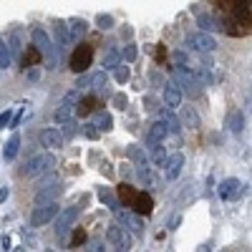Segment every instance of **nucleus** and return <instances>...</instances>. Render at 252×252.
I'll return each instance as SVG.
<instances>
[{"mask_svg": "<svg viewBox=\"0 0 252 252\" xmlns=\"http://www.w3.org/2000/svg\"><path fill=\"white\" fill-rule=\"evenodd\" d=\"M166 136H169V129H166V124L164 121H157L149 126V131H146V144H161Z\"/></svg>", "mask_w": 252, "mask_h": 252, "instance_id": "16", "label": "nucleus"}, {"mask_svg": "<svg viewBox=\"0 0 252 252\" xmlns=\"http://www.w3.org/2000/svg\"><path fill=\"white\" fill-rule=\"evenodd\" d=\"M161 98H164V106H166V109H179V106H182V86H179L177 81L164 83Z\"/></svg>", "mask_w": 252, "mask_h": 252, "instance_id": "12", "label": "nucleus"}, {"mask_svg": "<svg viewBox=\"0 0 252 252\" xmlns=\"http://www.w3.org/2000/svg\"><path fill=\"white\" fill-rule=\"evenodd\" d=\"M89 250H91V252H101V250H106V247H103L101 242H91V245H89Z\"/></svg>", "mask_w": 252, "mask_h": 252, "instance_id": "42", "label": "nucleus"}, {"mask_svg": "<svg viewBox=\"0 0 252 252\" xmlns=\"http://www.w3.org/2000/svg\"><path fill=\"white\" fill-rule=\"evenodd\" d=\"M250 5H252V0H250Z\"/></svg>", "mask_w": 252, "mask_h": 252, "instance_id": "44", "label": "nucleus"}, {"mask_svg": "<svg viewBox=\"0 0 252 252\" xmlns=\"http://www.w3.org/2000/svg\"><path fill=\"white\" fill-rule=\"evenodd\" d=\"M91 61H94V46H89V43H78L76 51L71 53L68 66H71L73 73H83V71L91 66Z\"/></svg>", "mask_w": 252, "mask_h": 252, "instance_id": "4", "label": "nucleus"}, {"mask_svg": "<svg viewBox=\"0 0 252 252\" xmlns=\"http://www.w3.org/2000/svg\"><path fill=\"white\" fill-rule=\"evenodd\" d=\"M164 161H166V149L159 146V144H152V164L154 166H164Z\"/></svg>", "mask_w": 252, "mask_h": 252, "instance_id": "27", "label": "nucleus"}, {"mask_svg": "<svg viewBox=\"0 0 252 252\" xmlns=\"http://www.w3.org/2000/svg\"><path fill=\"white\" fill-rule=\"evenodd\" d=\"M119 58H121V53H119V51H114V48H111L106 56H103V66H106V71H111V68H116V66H119Z\"/></svg>", "mask_w": 252, "mask_h": 252, "instance_id": "30", "label": "nucleus"}, {"mask_svg": "<svg viewBox=\"0 0 252 252\" xmlns=\"http://www.w3.org/2000/svg\"><path fill=\"white\" fill-rule=\"evenodd\" d=\"M114 106H116V109H126V96H124V94H116V96H114Z\"/></svg>", "mask_w": 252, "mask_h": 252, "instance_id": "40", "label": "nucleus"}, {"mask_svg": "<svg viewBox=\"0 0 252 252\" xmlns=\"http://www.w3.org/2000/svg\"><path fill=\"white\" fill-rule=\"evenodd\" d=\"M40 61H43L40 51H38L35 46H31V48H28V56H23V66H26V68H31V66H35V63H40Z\"/></svg>", "mask_w": 252, "mask_h": 252, "instance_id": "28", "label": "nucleus"}, {"mask_svg": "<svg viewBox=\"0 0 252 252\" xmlns=\"http://www.w3.org/2000/svg\"><path fill=\"white\" fill-rule=\"evenodd\" d=\"M116 81H119V83L129 81V66H116Z\"/></svg>", "mask_w": 252, "mask_h": 252, "instance_id": "37", "label": "nucleus"}, {"mask_svg": "<svg viewBox=\"0 0 252 252\" xmlns=\"http://www.w3.org/2000/svg\"><path fill=\"white\" fill-rule=\"evenodd\" d=\"M13 66V53H10V46L0 38V68H10Z\"/></svg>", "mask_w": 252, "mask_h": 252, "instance_id": "23", "label": "nucleus"}, {"mask_svg": "<svg viewBox=\"0 0 252 252\" xmlns=\"http://www.w3.org/2000/svg\"><path fill=\"white\" fill-rule=\"evenodd\" d=\"M197 23H199V28H202V31H207V33L220 31V23H217V20H215L212 15H204V13H202V15L197 18Z\"/></svg>", "mask_w": 252, "mask_h": 252, "instance_id": "25", "label": "nucleus"}, {"mask_svg": "<svg viewBox=\"0 0 252 252\" xmlns=\"http://www.w3.org/2000/svg\"><path fill=\"white\" fill-rule=\"evenodd\" d=\"M139 177H141L144 184L154 187V174H152V169H146V164H139Z\"/></svg>", "mask_w": 252, "mask_h": 252, "instance_id": "33", "label": "nucleus"}, {"mask_svg": "<svg viewBox=\"0 0 252 252\" xmlns=\"http://www.w3.org/2000/svg\"><path fill=\"white\" fill-rule=\"evenodd\" d=\"M94 124H96V129H98V131H111L114 119H111L109 111H96V114H94Z\"/></svg>", "mask_w": 252, "mask_h": 252, "instance_id": "21", "label": "nucleus"}, {"mask_svg": "<svg viewBox=\"0 0 252 252\" xmlns=\"http://www.w3.org/2000/svg\"><path fill=\"white\" fill-rule=\"evenodd\" d=\"M10 121H13V111H10V109H5L3 114H0V131H3L5 126H10Z\"/></svg>", "mask_w": 252, "mask_h": 252, "instance_id": "38", "label": "nucleus"}, {"mask_svg": "<svg viewBox=\"0 0 252 252\" xmlns=\"http://www.w3.org/2000/svg\"><path fill=\"white\" fill-rule=\"evenodd\" d=\"M240 194H242V182H240V179L229 177V179H224V182L220 184V199L229 202V199H237Z\"/></svg>", "mask_w": 252, "mask_h": 252, "instance_id": "13", "label": "nucleus"}, {"mask_svg": "<svg viewBox=\"0 0 252 252\" xmlns=\"http://www.w3.org/2000/svg\"><path fill=\"white\" fill-rule=\"evenodd\" d=\"M8 46H10V53H13V56L20 53V48H23V46H20V31H13V33H10V43H8Z\"/></svg>", "mask_w": 252, "mask_h": 252, "instance_id": "32", "label": "nucleus"}, {"mask_svg": "<svg viewBox=\"0 0 252 252\" xmlns=\"http://www.w3.org/2000/svg\"><path fill=\"white\" fill-rule=\"evenodd\" d=\"M96 26H98L101 31H109V28H114V18H111V15H103V13H101V15L96 18Z\"/></svg>", "mask_w": 252, "mask_h": 252, "instance_id": "34", "label": "nucleus"}, {"mask_svg": "<svg viewBox=\"0 0 252 252\" xmlns=\"http://www.w3.org/2000/svg\"><path fill=\"white\" fill-rule=\"evenodd\" d=\"M184 124L189 126V129H197V126H199V119H197V114L192 111V109H184Z\"/></svg>", "mask_w": 252, "mask_h": 252, "instance_id": "31", "label": "nucleus"}, {"mask_svg": "<svg viewBox=\"0 0 252 252\" xmlns=\"http://www.w3.org/2000/svg\"><path fill=\"white\" fill-rule=\"evenodd\" d=\"M161 121L166 124L169 134H179V119H177V116H172L169 111H161Z\"/></svg>", "mask_w": 252, "mask_h": 252, "instance_id": "29", "label": "nucleus"}, {"mask_svg": "<svg viewBox=\"0 0 252 252\" xmlns=\"http://www.w3.org/2000/svg\"><path fill=\"white\" fill-rule=\"evenodd\" d=\"M86 23L83 20H78V18H73V20H68V26H66V33H68V43H76V40H81L83 35H86Z\"/></svg>", "mask_w": 252, "mask_h": 252, "instance_id": "17", "label": "nucleus"}, {"mask_svg": "<svg viewBox=\"0 0 252 252\" xmlns=\"http://www.w3.org/2000/svg\"><path fill=\"white\" fill-rule=\"evenodd\" d=\"M101 202H106L111 209H119V207H121V204H119V202H116V199H114L109 192H106V189H101Z\"/></svg>", "mask_w": 252, "mask_h": 252, "instance_id": "36", "label": "nucleus"}, {"mask_svg": "<svg viewBox=\"0 0 252 252\" xmlns=\"http://www.w3.org/2000/svg\"><path fill=\"white\" fill-rule=\"evenodd\" d=\"M229 13L247 33H252V8L247 0H229Z\"/></svg>", "mask_w": 252, "mask_h": 252, "instance_id": "6", "label": "nucleus"}, {"mask_svg": "<svg viewBox=\"0 0 252 252\" xmlns=\"http://www.w3.org/2000/svg\"><path fill=\"white\" fill-rule=\"evenodd\" d=\"M81 212H83V204H73V207H68V209H66V212H61V215H58V220H56V235H58V237H63V232L73 227V222L81 217Z\"/></svg>", "mask_w": 252, "mask_h": 252, "instance_id": "9", "label": "nucleus"}, {"mask_svg": "<svg viewBox=\"0 0 252 252\" xmlns=\"http://www.w3.org/2000/svg\"><path fill=\"white\" fill-rule=\"evenodd\" d=\"M18 149H20V136H18V134H13V136H10V141L5 144V161H13V159L18 157Z\"/></svg>", "mask_w": 252, "mask_h": 252, "instance_id": "24", "label": "nucleus"}, {"mask_svg": "<svg viewBox=\"0 0 252 252\" xmlns=\"http://www.w3.org/2000/svg\"><path fill=\"white\" fill-rule=\"evenodd\" d=\"M227 126H229V131H232V134H242V126H245V116H242V111H229V116H227Z\"/></svg>", "mask_w": 252, "mask_h": 252, "instance_id": "22", "label": "nucleus"}, {"mask_svg": "<svg viewBox=\"0 0 252 252\" xmlns=\"http://www.w3.org/2000/svg\"><path fill=\"white\" fill-rule=\"evenodd\" d=\"M73 114H76V103L66 98V101L58 106V111H56V121H58V124H66V121H71Z\"/></svg>", "mask_w": 252, "mask_h": 252, "instance_id": "20", "label": "nucleus"}, {"mask_svg": "<svg viewBox=\"0 0 252 252\" xmlns=\"http://www.w3.org/2000/svg\"><path fill=\"white\" fill-rule=\"evenodd\" d=\"M53 166H56V157L48 154V152H40V154H33V157L26 161V166L20 169V174H23L26 179H35V177H40V174L51 172Z\"/></svg>", "mask_w": 252, "mask_h": 252, "instance_id": "3", "label": "nucleus"}, {"mask_svg": "<svg viewBox=\"0 0 252 252\" xmlns=\"http://www.w3.org/2000/svg\"><path fill=\"white\" fill-rule=\"evenodd\" d=\"M124 58H126V61H134V58H136V48H134V46H126V48H124Z\"/></svg>", "mask_w": 252, "mask_h": 252, "instance_id": "41", "label": "nucleus"}, {"mask_svg": "<svg viewBox=\"0 0 252 252\" xmlns=\"http://www.w3.org/2000/svg\"><path fill=\"white\" fill-rule=\"evenodd\" d=\"M83 136H86V139H98V129H96V124H94V121L83 126Z\"/></svg>", "mask_w": 252, "mask_h": 252, "instance_id": "35", "label": "nucleus"}, {"mask_svg": "<svg viewBox=\"0 0 252 252\" xmlns=\"http://www.w3.org/2000/svg\"><path fill=\"white\" fill-rule=\"evenodd\" d=\"M94 106H96V98H94V96H86V98H81V101H78L76 114H78V116H86V114L94 111Z\"/></svg>", "mask_w": 252, "mask_h": 252, "instance_id": "26", "label": "nucleus"}, {"mask_svg": "<svg viewBox=\"0 0 252 252\" xmlns=\"http://www.w3.org/2000/svg\"><path fill=\"white\" fill-rule=\"evenodd\" d=\"M56 215H58V202H46V204H38V207L33 209L31 224H33V227H43V224H46V222H51Z\"/></svg>", "mask_w": 252, "mask_h": 252, "instance_id": "10", "label": "nucleus"}, {"mask_svg": "<svg viewBox=\"0 0 252 252\" xmlns=\"http://www.w3.org/2000/svg\"><path fill=\"white\" fill-rule=\"evenodd\" d=\"M31 38H33V46L40 51V56H43V61H46V68L53 71L56 63H58V58H56V46H53L51 35H48L43 28H33V31H31Z\"/></svg>", "mask_w": 252, "mask_h": 252, "instance_id": "2", "label": "nucleus"}, {"mask_svg": "<svg viewBox=\"0 0 252 252\" xmlns=\"http://www.w3.org/2000/svg\"><path fill=\"white\" fill-rule=\"evenodd\" d=\"M83 240H86V232H83V229H76V235H73V240H71V245L73 247H78Z\"/></svg>", "mask_w": 252, "mask_h": 252, "instance_id": "39", "label": "nucleus"}, {"mask_svg": "<svg viewBox=\"0 0 252 252\" xmlns=\"http://www.w3.org/2000/svg\"><path fill=\"white\" fill-rule=\"evenodd\" d=\"M106 242L114 250H119V252H129L131 250V237H129V232H126V227H121V224H109Z\"/></svg>", "mask_w": 252, "mask_h": 252, "instance_id": "5", "label": "nucleus"}, {"mask_svg": "<svg viewBox=\"0 0 252 252\" xmlns=\"http://www.w3.org/2000/svg\"><path fill=\"white\" fill-rule=\"evenodd\" d=\"M119 199L129 207L131 212H136V215H146V217H149L154 212V199L146 194V192H139V189H134L129 184H121L119 187Z\"/></svg>", "mask_w": 252, "mask_h": 252, "instance_id": "1", "label": "nucleus"}, {"mask_svg": "<svg viewBox=\"0 0 252 252\" xmlns=\"http://www.w3.org/2000/svg\"><path fill=\"white\" fill-rule=\"evenodd\" d=\"M187 46L199 51V53H215L217 51V40L209 35L207 31H199V33H192L187 38Z\"/></svg>", "mask_w": 252, "mask_h": 252, "instance_id": "8", "label": "nucleus"}, {"mask_svg": "<svg viewBox=\"0 0 252 252\" xmlns=\"http://www.w3.org/2000/svg\"><path fill=\"white\" fill-rule=\"evenodd\" d=\"M8 194H10V189H8V187L0 189V202H5V199H8Z\"/></svg>", "mask_w": 252, "mask_h": 252, "instance_id": "43", "label": "nucleus"}, {"mask_svg": "<svg viewBox=\"0 0 252 252\" xmlns=\"http://www.w3.org/2000/svg\"><path fill=\"white\" fill-rule=\"evenodd\" d=\"M58 192H61L58 182H56V184H51V187H46V184H43V187L38 189V194H35V207H38V204H46V202H56Z\"/></svg>", "mask_w": 252, "mask_h": 252, "instance_id": "18", "label": "nucleus"}, {"mask_svg": "<svg viewBox=\"0 0 252 252\" xmlns=\"http://www.w3.org/2000/svg\"><path fill=\"white\" fill-rule=\"evenodd\" d=\"M40 146H46V149H61L63 146V134L58 129H43L40 131Z\"/></svg>", "mask_w": 252, "mask_h": 252, "instance_id": "15", "label": "nucleus"}, {"mask_svg": "<svg viewBox=\"0 0 252 252\" xmlns=\"http://www.w3.org/2000/svg\"><path fill=\"white\" fill-rule=\"evenodd\" d=\"M220 26H222V31H224L227 35H245V33H247V31L237 23V20L232 18V13H227V15L220 20Z\"/></svg>", "mask_w": 252, "mask_h": 252, "instance_id": "19", "label": "nucleus"}, {"mask_svg": "<svg viewBox=\"0 0 252 252\" xmlns=\"http://www.w3.org/2000/svg\"><path fill=\"white\" fill-rule=\"evenodd\" d=\"M114 215H116V220H119V224H124L126 229H131L134 235H141V229H144V222H141V217L136 215V212H131V209H114Z\"/></svg>", "mask_w": 252, "mask_h": 252, "instance_id": "11", "label": "nucleus"}, {"mask_svg": "<svg viewBox=\"0 0 252 252\" xmlns=\"http://www.w3.org/2000/svg\"><path fill=\"white\" fill-rule=\"evenodd\" d=\"M109 83V73L106 71H98V73H91V76H81L76 86L81 91H94V94H101L103 89H106Z\"/></svg>", "mask_w": 252, "mask_h": 252, "instance_id": "7", "label": "nucleus"}, {"mask_svg": "<svg viewBox=\"0 0 252 252\" xmlns=\"http://www.w3.org/2000/svg\"><path fill=\"white\" fill-rule=\"evenodd\" d=\"M182 166H184V154L182 152H177V154H172L169 159L164 161V177L166 179H177L179 174H182Z\"/></svg>", "mask_w": 252, "mask_h": 252, "instance_id": "14", "label": "nucleus"}]
</instances>
